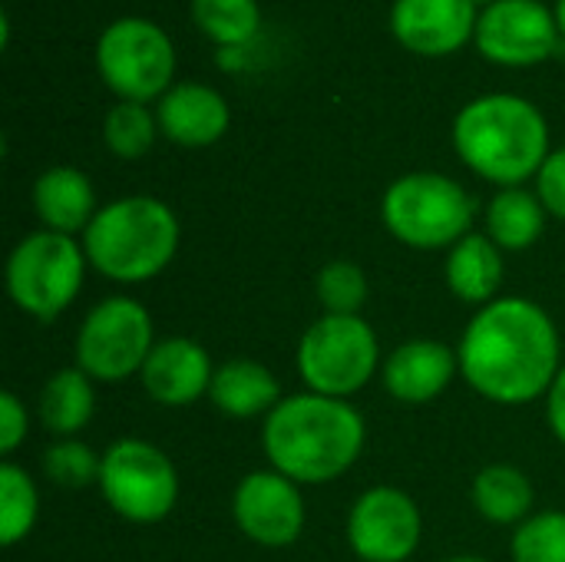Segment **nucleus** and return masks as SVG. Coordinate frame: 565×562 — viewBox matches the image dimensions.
<instances>
[{
  "mask_svg": "<svg viewBox=\"0 0 565 562\" xmlns=\"http://www.w3.org/2000/svg\"><path fill=\"white\" fill-rule=\"evenodd\" d=\"M457 361L483 401L523 407L550 394L563 371V344L546 308L530 298H497L463 328Z\"/></svg>",
  "mask_w": 565,
  "mask_h": 562,
  "instance_id": "1",
  "label": "nucleus"
},
{
  "mask_svg": "<svg viewBox=\"0 0 565 562\" xmlns=\"http://www.w3.org/2000/svg\"><path fill=\"white\" fill-rule=\"evenodd\" d=\"M367 441L361 411L351 401L315 391L281 397L265 417L262 447L271 470L301 484H331L348 474Z\"/></svg>",
  "mask_w": 565,
  "mask_h": 562,
  "instance_id": "2",
  "label": "nucleus"
},
{
  "mask_svg": "<svg viewBox=\"0 0 565 562\" xmlns=\"http://www.w3.org/2000/svg\"><path fill=\"white\" fill-rule=\"evenodd\" d=\"M454 146L477 176L513 189L536 176L550 159V129L530 99L493 93L460 109Z\"/></svg>",
  "mask_w": 565,
  "mask_h": 562,
  "instance_id": "3",
  "label": "nucleus"
},
{
  "mask_svg": "<svg viewBox=\"0 0 565 562\" xmlns=\"http://www.w3.org/2000/svg\"><path fill=\"white\" fill-rule=\"evenodd\" d=\"M179 219L152 195H129L103 205L83 232L89 268L116 285H142L169 268L179 252Z\"/></svg>",
  "mask_w": 565,
  "mask_h": 562,
  "instance_id": "4",
  "label": "nucleus"
},
{
  "mask_svg": "<svg viewBox=\"0 0 565 562\" xmlns=\"http://www.w3.org/2000/svg\"><path fill=\"white\" fill-rule=\"evenodd\" d=\"M477 199L440 172H411L387 185L381 199L384 229L407 248H454L473 232Z\"/></svg>",
  "mask_w": 565,
  "mask_h": 562,
  "instance_id": "5",
  "label": "nucleus"
},
{
  "mask_svg": "<svg viewBox=\"0 0 565 562\" xmlns=\"http://www.w3.org/2000/svg\"><path fill=\"white\" fill-rule=\"evenodd\" d=\"M86 265L89 262L83 242L40 229L13 245L3 272L7 295L23 315L36 321H53L76 301Z\"/></svg>",
  "mask_w": 565,
  "mask_h": 562,
  "instance_id": "6",
  "label": "nucleus"
},
{
  "mask_svg": "<svg viewBox=\"0 0 565 562\" xmlns=\"http://www.w3.org/2000/svg\"><path fill=\"white\" fill-rule=\"evenodd\" d=\"M295 361L308 391L348 401L377 374L381 344L361 315H324L301 335Z\"/></svg>",
  "mask_w": 565,
  "mask_h": 562,
  "instance_id": "7",
  "label": "nucleus"
},
{
  "mask_svg": "<svg viewBox=\"0 0 565 562\" xmlns=\"http://www.w3.org/2000/svg\"><path fill=\"white\" fill-rule=\"evenodd\" d=\"M99 494L116 517L149 527L166 520L179 503L175 464L149 441L122 437L103 450Z\"/></svg>",
  "mask_w": 565,
  "mask_h": 562,
  "instance_id": "8",
  "label": "nucleus"
},
{
  "mask_svg": "<svg viewBox=\"0 0 565 562\" xmlns=\"http://www.w3.org/2000/svg\"><path fill=\"white\" fill-rule=\"evenodd\" d=\"M156 348L152 315L129 295L103 298L76 331V368L103 384L129 381Z\"/></svg>",
  "mask_w": 565,
  "mask_h": 562,
  "instance_id": "9",
  "label": "nucleus"
},
{
  "mask_svg": "<svg viewBox=\"0 0 565 562\" xmlns=\"http://www.w3.org/2000/svg\"><path fill=\"white\" fill-rule=\"evenodd\" d=\"M96 66L103 83L122 96V103H149L166 96V86L175 70V53L169 36L139 17L116 20L106 26L96 46Z\"/></svg>",
  "mask_w": 565,
  "mask_h": 562,
  "instance_id": "10",
  "label": "nucleus"
},
{
  "mask_svg": "<svg viewBox=\"0 0 565 562\" xmlns=\"http://www.w3.org/2000/svg\"><path fill=\"white\" fill-rule=\"evenodd\" d=\"M420 540V507L397 487L364 490L348 513V547L361 562H407Z\"/></svg>",
  "mask_w": 565,
  "mask_h": 562,
  "instance_id": "11",
  "label": "nucleus"
},
{
  "mask_svg": "<svg viewBox=\"0 0 565 562\" xmlns=\"http://www.w3.org/2000/svg\"><path fill=\"white\" fill-rule=\"evenodd\" d=\"M235 527L258 547L285 550L305 530V497L295 480L278 470H252L232 494Z\"/></svg>",
  "mask_w": 565,
  "mask_h": 562,
  "instance_id": "12",
  "label": "nucleus"
},
{
  "mask_svg": "<svg viewBox=\"0 0 565 562\" xmlns=\"http://www.w3.org/2000/svg\"><path fill=\"white\" fill-rule=\"evenodd\" d=\"M556 13L540 0H497L477 23V46L503 66H530L556 50Z\"/></svg>",
  "mask_w": 565,
  "mask_h": 562,
  "instance_id": "13",
  "label": "nucleus"
},
{
  "mask_svg": "<svg viewBox=\"0 0 565 562\" xmlns=\"http://www.w3.org/2000/svg\"><path fill=\"white\" fill-rule=\"evenodd\" d=\"M215 368L209 351L192 338H162L149 351L139 381L142 391L162 407H189L209 397Z\"/></svg>",
  "mask_w": 565,
  "mask_h": 562,
  "instance_id": "14",
  "label": "nucleus"
},
{
  "mask_svg": "<svg viewBox=\"0 0 565 562\" xmlns=\"http://www.w3.org/2000/svg\"><path fill=\"white\" fill-rule=\"evenodd\" d=\"M460 374L457 351L437 338H414L394 348L381 368L384 391L407 407L437 401Z\"/></svg>",
  "mask_w": 565,
  "mask_h": 562,
  "instance_id": "15",
  "label": "nucleus"
},
{
  "mask_svg": "<svg viewBox=\"0 0 565 562\" xmlns=\"http://www.w3.org/2000/svg\"><path fill=\"white\" fill-rule=\"evenodd\" d=\"M473 0H397L391 10L394 36L424 56H444L460 50L477 30Z\"/></svg>",
  "mask_w": 565,
  "mask_h": 562,
  "instance_id": "16",
  "label": "nucleus"
},
{
  "mask_svg": "<svg viewBox=\"0 0 565 562\" xmlns=\"http://www.w3.org/2000/svg\"><path fill=\"white\" fill-rule=\"evenodd\" d=\"M159 129L185 149L212 146L228 129L225 99L202 83H182L159 99Z\"/></svg>",
  "mask_w": 565,
  "mask_h": 562,
  "instance_id": "17",
  "label": "nucleus"
},
{
  "mask_svg": "<svg viewBox=\"0 0 565 562\" xmlns=\"http://www.w3.org/2000/svg\"><path fill=\"white\" fill-rule=\"evenodd\" d=\"M209 401L235 421L268 417L281 404V384L262 361L252 358H232L215 368Z\"/></svg>",
  "mask_w": 565,
  "mask_h": 562,
  "instance_id": "18",
  "label": "nucleus"
},
{
  "mask_svg": "<svg viewBox=\"0 0 565 562\" xmlns=\"http://www.w3.org/2000/svg\"><path fill=\"white\" fill-rule=\"evenodd\" d=\"M33 209L43 229L60 235L86 232L99 212L93 182L73 166H53L33 182Z\"/></svg>",
  "mask_w": 565,
  "mask_h": 562,
  "instance_id": "19",
  "label": "nucleus"
},
{
  "mask_svg": "<svg viewBox=\"0 0 565 562\" xmlns=\"http://www.w3.org/2000/svg\"><path fill=\"white\" fill-rule=\"evenodd\" d=\"M447 285L467 305H490L503 288V252L490 235L470 232L447 252Z\"/></svg>",
  "mask_w": 565,
  "mask_h": 562,
  "instance_id": "20",
  "label": "nucleus"
},
{
  "mask_svg": "<svg viewBox=\"0 0 565 562\" xmlns=\"http://www.w3.org/2000/svg\"><path fill=\"white\" fill-rule=\"evenodd\" d=\"M470 503L473 510L497 527H520L523 520L533 517V503H536V490L533 480L513 467V464H490L473 477L470 487Z\"/></svg>",
  "mask_w": 565,
  "mask_h": 562,
  "instance_id": "21",
  "label": "nucleus"
},
{
  "mask_svg": "<svg viewBox=\"0 0 565 562\" xmlns=\"http://www.w3.org/2000/svg\"><path fill=\"white\" fill-rule=\"evenodd\" d=\"M546 205L530 189H500L487 205V235L500 252H526L546 229Z\"/></svg>",
  "mask_w": 565,
  "mask_h": 562,
  "instance_id": "22",
  "label": "nucleus"
},
{
  "mask_svg": "<svg viewBox=\"0 0 565 562\" xmlns=\"http://www.w3.org/2000/svg\"><path fill=\"white\" fill-rule=\"evenodd\" d=\"M96 411V391L93 378L83 374L79 368H63L56 371L43 391H40V424L53 437H76Z\"/></svg>",
  "mask_w": 565,
  "mask_h": 562,
  "instance_id": "23",
  "label": "nucleus"
},
{
  "mask_svg": "<svg viewBox=\"0 0 565 562\" xmlns=\"http://www.w3.org/2000/svg\"><path fill=\"white\" fill-rule=\"evenodd\" d=\"M40 513V494L30 474L17 464H0V543L17 547L30 537Z\"/></svg>",
  "mask_w": 565,
  "mask_h": 562,
  "instance_id": "24",
  "label": "nucleus"
},
{
  "mask_svg": "<svg viewBox=\"0 0 565 562\" xmlns=\"http://www.w3.org/2000/svg\"><path fill=\"white\" fill-rule=\"evenodd\" d=\"M192 17L205 36L225 46L248 43L262 23L255 0H192Z\"/></svg>",
  "mask_w": 565,
  "mask_h": 562,
  "instance_id": "25",
  "label": "nucleus"
},
{
  "mask_svg": "<svg viewBox=\"0 0 565 562\" xmlns=\"http://www.w3.org/2000/svg\"><path fill=\"white\" fill-rule=\"evenodd\" d=\"M315 291H318L324 315H361V308L367 305L371 285L358 262L334 258L318 272Z\"/></svg>",
  "mask_w": 565,
  "mask_h": 562,
  "instance_id": "26",
  "label": "nucleus"
},
{
  "mask_svg": "<svg viewBox=\"0 0 565 562\" xmlns=\"http://www.w3.org/2000/svg\"><path fill=\"white\" fill-rule=\"evenodd\" d=\"M156 126L159 119L142 106V103H119L106 113L103 123V139L113 156L119 159H139L152 149L156 142Z\"/></svg>",
  "mask_w": 565,
  "mask_h": 562,
  "instance_id": "27",
  "label": "nucleus"
},
{
  "mask_svg": "<svg viewBox=\"0 0 565 562\" xmlns=\"http://www.w3.org/2000/svg\"><path fill=\"white\" fill-rule=\"evenodd\" d=\"M103 454H96L89 444L76 437H63L43 450V474L63 490H83L99 484Z\"/></svg>",
  "mask_w": 565,
  "mask_h": 562,
  "instance_id": "28",
  "label": "nucleus"
},
{
  "mask_svg": "<svg viewBox=\"0 0 565 562\" xmlns=\"http://www.w3.org/2000/svg\"><path fill=\"white\" fill-rule=\"evenodd\" d=\"M513 562H565V513L546 510L523 520L510 543Z\"/></svg>",
  "mask_w": 565,
  "mask_h": 562,
  "instance_id": "29",
  "label": "nucleus"
},
{
  "mask_svg": "<svg viewBox=\"0 0 565 562\" xmlns=\"http://www.w3.org/2000/svg\"><path fill=\"white\" fill-rule=\"evenodd\" d=\"M536 195L546 205L550 215L565 222V149L550 152L543 169L536 172Z\"/></svg>",
  "mask_w": 565,
  "mask_h": 562,
  "instance_id": "30",
  "label": "nucleus"
},
{
  "mask_svg": "<svg viewBox=\"0 0 565 562\" xmlns=\"http://www.w3.org/2000/svg\"><path fill=\"white\" fill-rule=\"evenodd\" d=\"M26 431H30V417H26L23 401L13 391H3L0 394V450L7 457L17 454V447L26 441Z\"/></svg>",
  "mask_w": 565,
  "mask_h": 562,
  "instance_id": "31",
  "label": "nucleus"
},
{
  "mask_svg": "<svg viewBox=\"0 0 565 562\" xmlns=\"http://www.w3.org/2000/svg\"><path fill=\"white\" fill-rule=\"evenodd\" d=\"M546 424H550L553 437L565 447V368L556 374V381L546 394Z\"/></svg>",
  "mask_w": 565,
  "mask_h": 562,
  "instance_id": "32",
  "label": "nucleus"
},
{
  "mask_svg": "<svg viewBox=\"0 0 565 562\" xmlns=\"http://www.w3.org/2000/svg\"><path fill=\"white\" fill-rule=\"evenodd\" d=\"M556 26H559V33L565 36V0L556 3Z\"/></svg>",
  "mask_w": 565,
  "mask_h": 562,
  "instance_id": "33",
  "label": "nucleus"
},
{
  "mask_svg": "<svg viewBox=\"0 0 565 562\" xmlns=\"http://www.w3.org/2000/svg\"><path fill=\"white\" fill-rule=\"evenodd\" d=\"M447 562H487V560H480V556H454V560H447Z\"/></svg>",
  "mask_w": 565,
  "mask_h": 562,
  "instance_id": "34",
  "label": "nucleus"
},
{
  "mask_svg": "<svg viewBox=\"0 0 565 562\" xmlns=\"http://www.w3.org/2000/svg\"><path fill=\"white\" fill-rule=\"evenodd\" d=\"M473 3H490V7H493V3H497V0H473Z\"/></svg>",
  "mask_w": 565,
  "mask_h": 562,
  "instance_id": "35",
  "label": "nucleus"
}]
</instances>
